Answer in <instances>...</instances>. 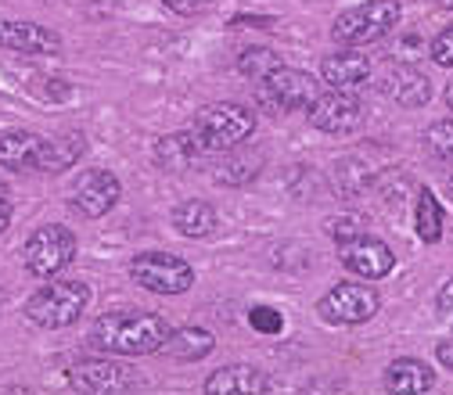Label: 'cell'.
Returning a JSON list of instances; mask_svg holds the SVG:
<instances>
[{
  "label": "cell",
  "instance_id": "obj_32",
  "mask_svg": "<svg viewBox=\"0 0 453 395\" xmlns=\"http://www.w3.org/2000/svg\"><path fill=\"white\" fill-rule=\"evenodd\" d=\"M231 26L238 29V26H252V29H270L273 26V19L270 15H238V19H231Z\"/></svg>",
  "mask_w": 453,
  "mask_h": 395
},
{
  "label": "cell",
  "instance_id": "obj_5",
  "mask_svg": "<svg viewBox=\"0 0 453 395\" xmlns=\"http://www.w3.org/2000/svg\"><path fill=\"white\" fill-rule=\"evenodd\" d=\"M256 97H259V108L270 111V116H280V111H299V108H310L320 97V80L313 72L280 65L277 72H270L259 83Z\"/></svg>",
  "mask_w": 453,
  "mask_h": 395
},
{
  "label": "cell",
  "instance_id": "obj_2",
  "mask_svg": "<svg viewBox=\"0 0 453 395\" xmlns=\"http://www.w3.org/2000/svg\"><path fill=\"white\" fill-rule=\"evenodd\" d=\"M400 22H403L400 0H364V4L346 8L331 22V40L338 47H364L388 36Z\"/></svg>",
  "mask_w": 453,
  "mask_h": 395
},
{
  "label": "cell",
  "instance_id": "obj_11",
  "mask_svg": "<svg viewBox=\"0 0 453 395\" xmlns=\"http://www.w3.org/2000/svg\"><path fill=\"white\" fill-rule=\"evenodd\" d=\"M123 198V184L116 173H108V169H87L83 177H76L73 191H69V201L80 216L87 219H101L108 216L111 209L119 205Z\"/></svg>",
  "mask_w": 453,
  "mask_h": 395
},
{
  "label": "cell",
  "instance_id": "obj_12",
  "mask_svg": "<svg viewBox=\"0 0 453 395\" xmlns=\"http://www.w3.org/2000/svg\"><path fill=\"white\" fill-rule=\"evenodd\" d=\"M338 262H342V270H349L353 277L360 280H381L395 270V255L385 241L371 238L367 231L349 238V241H338Z\"/></svg>",
  "mask_w": 453,
  "mask_h": 395
},
{
  "label": "cell",
  "instance_id": "obj_6",
  "mask_svg": "<svg viewBox=\"0 0 453 395\" xmlns=\"http://www.w3.org/2000/svg\"><path fill=\"white\" fill-rule=\"evenodd\" d=\"M26 273L36 280L58 277L73 259H76V234L58 223H43L40 231L29 234L26 241Z\"/></svg>",
  "mask_w": 453,
  "mask_h": 395
},
{
  "label": "cell",
  "instance_id": "obj_1",
  "mask_svg": "<svg viewBox=\"0 0 453 395\" xmlns=\"http://www.w3.org/2000/svg\"><path fill=\"white\" fill-rule=\"evenodd\" d=\"M169 330H173V323L162 313L119 309V313L97 316L87 342H90V349H97L104 356H148V353L162 349Z\"/></svg>",
  "mask_w": 453,
  "mask_h": 395
},
{
  "label": "cell",
  "instance_id": "obj_31",
  "mask_svg": "<svg viewBox=\"0 0 453 395\" xmlns=\"http://www.w3.org/2000/svg\"><path fill=\"white\" fill-rule=\"evenodd\" d=\"M162 8H169L173 15H202L209 8V0H162Z\"/></svg>",
  "mask_w": 453,
  "mask_h": 395
},
{
  "label": "cell",
  "instance_id": "obj_27",
  "mask_svg": "<svg viewBox=\"0 0 453 395\" xmlns=\"http://www.w3.org/2000/svg\"><path fill=\"white\" fill-rule=\"evenodd\" d=\"M249 323L256 330H263V334H280L285 330V316H280L277 309H270V306H252L249 309Z\"/></svg>",
  "mask_w": 453,
  "mask_h": 395
},
{
  "label": "cell",
  "instance_id": "obj_22",
  "mask_svg": "<svg viewBox=\"0 0 453 395\" xmlns=\"http://www.w3.org/2000/svg\"><path fill=\"white\" fill-rule=\"evenodd\" d=\"M173 227L180 238H191V241H202V238H212L216 234V209L202 198H191V201H180L173 209Z\"/></svg>",
  "mask_w": 453,
  "mask_h": 395
},
{
  "label": "cell",
  "instance_id": "obj_36",
  "mask_svg": "<svg viewBox=\"0 0 453 395\" xmlns=\"http://www.w3.org/2000/svg\"><path fill=\"white\" fill-rule=\"evenodd\" d=\"M442 97H446V104H449V111H453V83L446 87V94H442Z\"/></svg>",
  "mask_w": 453,
  "mask_h": 395
},
{
  "label": "cell",
  "instance_id": "obj_18",
  "mask_svg": "<svg viewBox=\"0 0 453 395\" xmlns=\"http://www.w3.org/2000/svg\"><path fill=\"white\" fill-rule=\"evenodd\" d=\"M0 47L19 54H58L62 36L40 22H0Z\"/></svg>",
  "mask_w": 453,
  "mask_h": 395
},
{
  "label": "cell",
  "instance_id": "obj_8",
  "mask_svg": "<svg viewBox=\"0 0 453 395\" xmlns=\"http://www.w3.org/2000/svg\"><path fill=\"white\" fill-rule=\"evenodd\" d=\"M69 384L76 391H90V395H116V391L141 388V370L130 367V363H119V356L80 360L69 370Z\"/></svg>",
  "mask_w": 453,
  "mask_h": 395
},
{
  "label": "cell",
  "instance_id": "obj_29",
  "mask_svg": "<svg viewBox=\"0 0 453 395\" xmlns=\"http://www.w3.org/2000/svg\"><path fill=\"white\" fill-rule=\"evenodd\" d=\"M432 62L439 69H453V26H446L435 40H432Z\"/></svg>",
  "mask_w": 453,
  "mask_h": 395
},
{
  "label": "cell",
  "instance_id": "obj_24",
  "mask_svg": "<svg viewBox=\"0 0 453 395\" xmlns=\"http://www.w3.org/2000/svg\"><path fill=\"white\" fill-rule=\"evenodd\" d=\"M414 227H418V238H421L425 245H435V241L442 238V205H439V198H435L428 187L418 191Z\"/></svg>",
  "mask_w": 453,
  "mask_h": 395
},
{
  "label": "cell",
  "instance_id": "obj_20",
  "mask_svg": "<svg viewBox=\"0 0 453 395\" xmlns=\"http://www.w3.org/2000/svg\"><path fill=\"white\" fill-rule=\"evenodd\" d=\"M385 388L395 391V395H425L435 388V370L425 363V360H414V356H400L392 360L381 374Z\"/></svg>",
  "mask_w": 453,
  "mask_h": 395
},
{
  "label": "cell",
  "instance_id": "obj_10",
  "mask_svg": "<svg viewBox=\"0 0 453 395\" xmlns=\"http://www.w3.org/2000/svg\"><path fill=\"white\" fill-rule=\"evenodd\" d=\"M306 116L320 133L346 137L364 123V104L353 90H320V97L306 108Z\"/></svg>",
  "mask_w": 453,
  "mask_h": 395
},
{
  "label": "cell",
  "instance_id": "obj_21",
  "mask_svg": "<svg viewBox=\"0 0 453 395\" xmlns=\"http://www.w3.org/2000/svg\"><path fill=\"white\" fill-rule=\"evenodd\" d=\"M212 349H216L212 330H205V327H173L158 353L169 356V360H180V363H195V360H205Z\"/></svg>",
  "mask_w": 453,
  "mask_h": 395
},
{
  "label": "cell",
  "instance_id": "obj_16",
  "mask_svg": "<svg viewBox=\"0 0 453 395\" xmlns=\"http://www.w3.org/2000/svg\"><path fill=\"white\" fill-rule=\"evenodd\" d=\"M266 388V374L252 363H226L205 377V395H263Z\"/></svg>",
  "mask_w": 453,
  "mask_h": 395
},
{
  "label": "cell",
  "instance_id": "obj_4",
  "mask_svg": "<svg viewBox=\"0 0 453 395\" xmlns=\"http://www.w3.org/2000/svg\"><path fill=\"white\" fill-rule=\"evenodd\" d=\"M191 130L216 155V151H226L234 144H245L256 133V111L238 104V101H216V104H205V108L195 111V126Z\"/></svg>",
  "mask_w": 453,
  "mask_h": 395
},
{
  "label": "cell",
  "instance_id": "obj_15",
  "mask_svg": "<svg viewBox=\"0 0 453 395\" xmlns=\"http://www.w3.org/2000/svg\"><path fill=\"white\" fill-rule=\"evenodd\" d=\"M205 165H209V173H212V180L219 187H242V184H249V180L259 177L263 151L234 144V148H226V151H216V158L205 162Z\"/></svg>",
  "mask_w": 453,
  "mask_h": 395
},
{
  "label": "cell",
  "instance_id": "obj_30",
  "mask_svg": "<svg viewBox=\"0 0 453 395\" xmlns=\"http://www.w3.org/2000/svg\"><path fill=\"white\" fill-rule=\"evenodd\" d=\"M435 316H439L446 327H453V277L446 280V285L439 288V295H435Z\"/></svg>",
  "mask_w": 453,
  "mask_h": 395
},
{
  "label": "cell",
  "instance_id": "obj_17",
  "mask_svg": "<svg viewBox=\"0 0 453 395\" xmlns=\"http://www.w3.org/2000/svg\"><path fill=\"white\" fill-rule=\"evenodd\" d=\"M381 94L400 108H421L432 101V80L414 65H395L381 80Z\"/></svg>",
  "mask_w": 453,
  "mask_h": 395
},
{
  "label": "cell",
  "instance_id": "obj_13",
  "mask_svg": "<svg viewBox=\"0 0 453 395\" xmlns=\"http://www.w3.org/2000/svg\"><path fill=\"white\" fill-rule=\"evenodd\" d=\"M209 144L195 133V130H184V133H169V137H158L155 141V162L169 173H191V169H202L209 162Z\"/></svg>",
  "mask_w": 453,
  "mask_h": 395
},
{
  "label": "cell",
  "instance_id": "obj_19",
  "mask_svg": "<svg viewBox=\"0 0 453 395\" xmlns=\"http://www.w3.org/2000/svg\"><path fill=\"white\" fill-rule=\"evenodd\" d=\"M83 148H87L83 133H62L54 141H40L33 169H36V173H47V177H62V173H69V169L83 158Z\"/></svg>",
  "mask_w": 453,
  "mask_h": 395
},
{
  "label": "cell",
  "instance_id": "obj_33",
  "mask_svg": "<svg viewBox=\"0 0 453 395\" xmlns=\"http://www.w3.org/2000/svg\"><path fill=\"white\" fill-rule=\"evenodd\" d=\"M435 356H439V363L446 370H453V338H442V342L435 346Z\"/></svg>",
  "mask_w": 453,
  "mask_h": 395
},
{
  "label": "cell",
  "instance_id": "obj_7",
  "mask_svg": "<svg viewBox=\"0 0 453 395\" xmlns=\"http://www.w3.org/2000/svg\"><path fill=\"white\" fill-rule=\"evenodd\" d=\"M130 277L151 295H184L195 285V270L180 255L169 252H141L130 262Z\"/></svg>",
  "mask_w": 453,
  "mask_h": 395
},
{
  "label": "cell",
  "instance_id": "obj_25",
  "mask_svg": "<svg viewBox=\"0 0 453 395\" xmlns=\"http://www.w3.org/2000/svg\"><path fill=\"white\" fill-rule=\"evenodd\" d=\"M280 65H285V62H280V54L273 50V47H245L242 54H238V72L242 76H249V80H256V83H263L270 72H277Z\"/></svg>",
  "mask_w": 453,
  "mask_h": 395
},
{
  "label": "cell",
  "instance_id": "obj_3",
  "mask_svg": "<svg viewBox=\"0 0 453 395\" xmlns=\"http://www.w3.org/2000/svg\"><path fill=\"white\" fill-rule=\"evenodd\" d=\"M94 292L83 280H54V285H43L36 295H29L26 302V320H33L43 330H58V327H73L87 306H90Z\"/></svg>",
  "mask_w": 453,
  "mask_h": 395
},
{
  "label": "cell",
  "instance_id": "obj_34",
  "mask_svg": "<svg viewBox=\"0 0 453 395\" xmlns=\"http://www.w3.org/2000/svg\"><path fill=\"white\" fill-rule=\"evenodd\" d=\"M12 227V198H0V234Z\"/></svg>",
  "mask_w": 453,
  "mask_h": 395
},
{
  "label": "cell",
  "instance_id": "obj_28",
  "mask_svg": "<svg viewBox=\"0 0 453 395\" xmlns=\"http://www.w3.org/2000/svg\"><path fill=\"white\" fill-rule=\"evenodd\" d=\"M364 231H367V227H364L360 216H338V219L327 223V234H331L334 241H349V238H357V234H364Z\"/></svg>",
  "mask_w": 453,
  "mask_h": 395
},
{
  "label": "cell",
  "instance_id": "obj_38",
  "mask_svg": "<svg viewBox=\"0 0 453 395\" xmlns=\"http://www.w3.org/2000/svg\"><path fill=\"white\" fill-rule=\"evenodd\" d=\"M446 187H449V194H453V173H449V177H446Z\"/></svg>",
  "mask_w": 453,
  "mask_h": 395
},
{
  "label": "cell",
  "instance_id": "obj_14",
  "mask_svg": "<svg viewBox=\"0 0 453 395\" xmlns=\"http://www.w3.org/2000/svg\"><path fill=\"white\" fill-rule=\"evenodd\" d=\"M371 76H374V62L360 47H342L320 62V80L334 90H353V87L367 83Z\"/></svg>",
  "mask_w": 453,
  "mask_h": 395
},
{
  "label": "cell",
  "instance_id": "obj_23",
  "mask_svg": "<svg viewBox=\"0 0 453 395\" xmlns=\"http://www.w3.org/2000/svg\"><path fill=\"white\" fill-rule=\"evenodd\" d=\"M40 141L43 137H36L29 130H8V133H0V169H8V173H26V169H33L36 151H40Z\"/></svg>",
  "mask_w": 453,
  "mask_h": 395
},
{
  "label": "cell",
  "instance_id": "obj_9",
  "mask_svg": "<svg viewBox=\"0 0 453 395\" xmlns=\"http://www.w3.org/2000/svg\"><path fill=\"white\" fill-rule=\"evenodd\" d=\"M381 309V295L367 285H334L320 302H317V316L331 327L342 323H367L374 320V313Z\"/></svg>",
  "mask_w": 453,
  "mask_h": 395
},
{
  "label": "cell",
  "instance_id": "obj_37",
  "mask_svg": "<svg viewBox=\"0 0 453 395\" xmlns=\"http://www.w3.org/2000/svg\"><path fill=\"white\" fill-rule=\"evenodd\" d=\"M439 8H446V11H453V0H435Z\"/></svg>",
  "mask_w": 453,
  "mask_h": 395
},
{
  "label": "cell",
  "instance_id": "obj_35",
  "mask_svg": "<svg viewBox=\"0 0 453 395\" xmlns=\"http://www.w3.org/2000/svg\"><path fill=\"white\" fill-rule=\"evenodd\" d=\"M12 194V184H8V177H0V198H8Z\"/></svg>",
  "mask_w": 453,
  "mask_h": 395
},
{
  "label": "cell",
  "instance_id": "obj_26",
  "mask_svg": "<svg viewBox=\"0 0 453 395\" xmlns=\"http://www.w3.org/2000/svg\"><path fill=\"white\" fill-rule=\"evenodd\" d=\"M425 144L432 155L439 158H449L453 162V119H442V123H432L425 130Z\"/></svg>",
  "mask_w": 453,
  "mask_h": 395
}]
</instances>
